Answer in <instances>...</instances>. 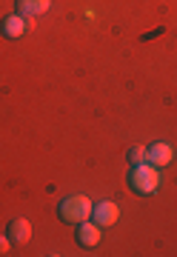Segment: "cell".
I'll use <instances>...</instances> for the list:
<instances>
[{
  "label": "cell",
  "mask_w": 177,
  "mask_h": 257,
  "mask_svg": "<svg viewBox=\"0 0 177 257\" xmlns=\"http://www.w3.org/2000/svg\"><path fill=\"white\" fill-rule=\"evenodd\" d=\"M129 186H131V189H134L137 194H151V192H157V186H160V172H157V166H151V163L131 166Z\"/></svg>",
  "instance_id": "cell-1"
},
{
  "label": "cell",
  "mask_w": 177,
  "mask_h": 257,
  "mask_svg": "<svg viewBox=\"0 0 177 257\" xmlns=\"http://www.w3.org/2000/svg\"><path fill=\"white\" fill-rule=\"evenodd\" d=\"M92 206L94 203H89V197L75 194V197H66V200L60 203L57 214H60V220L63 223H83V220L92 217Z\"/></svg>",
  "instance_id": "cell-2"
},
{
  "label": "cell",
  "mask_w": 177,
  "mask_h": 257,
  "mask_svg": "<svg viewBox=\"0 0 177 257\" xmlns=\"http://www.w3.org/2000/svg\"><path fill=\"white\" fill-rule=\"evenodd\" d=\"M117 217H120V209L114 206V203H109V200H103V203H97V206H92V220L97 223V226H114L117 223Z\"/></svg>",
  "instance_id": "cell-3"
},
{
  "label": "cell",
  "mask_w": 177,
  "mask_h": 257,
  "mask_svg": "<svg viewBox=\"0 0 177 257\" xmlns=\"http://www.w3.org/2000/svg\"><path fill=\"white\" fill-rule=\"evenodd\" d=\"M146 163L157 166V169L168 166L171 163V146H168V143H151V146L146 149Z\"/></svg>",
  "instance_id": "cell-4"
},
{
  "label": "cell",
  "mask_w": 177,
  "mask_h": 257,
  "mask_svg": "<svg viewBox=\"0 0 177 257\" xmlns=\"http://www.w3.org/2000/svg\"><path fill=\"white\" fill-rule=\"evenodd\" d=\"M77 226H80V229H77V243H80V246L92 248V246L100 243V226H97V223L83 220V223H77Z\"/></svg>",
  "instance_id": "cell-5"
},
{
  "label": "cell",
  "mask_w": 177,
  "mask_h": 257,
  "mask_svg": "<svg viewBox=\"0 0 177 257\" xmlns=\"http://www.w3.org/2000/svg\"><path fill=\"white\" fill-rule=\"evenodd\" d=\"M0 32H3V37H9V40H18V37L26 32V20H23V15H9V18H3Z\"/></svg>",
  "instance_id": "cell-6"
},
{
  "label": "cell",
  "mask_w": 177,
  "mask_h": 257,
  "mask_svg": "<svg viewBox=\"0 0 177 257\" xmlns=\"http://www.w3.org/2000/svg\"><path fill=\"white\" fill-rule=\"evenodd\" d=\"M52 6V0H18V15L23 18H38Z\"/></svg>",
  "instance_id": "cell-7"
},
{
  "label": "cell",
  "mask_w": 177,
  "mask_h": 257,
  "mask_svg": "<svg viewBox=\"0 0 177 257\" xmlns=\"http://www.w3.org/2000/svg\"><path fill=\"white\" fill-rule=\"evenodd\" d=\"M29 237H32V226H29V220L18 217V220L9 223V240L12 243H26Z\"/></svg>",
  "instance_id": "cell-8"
},
{
  "label": "cell",
  "mask_w": 177,
  "mask_h": 257,
  "mask_svg": "<svg viewBox=\"0 0 177 257\" xmlns=\"http://www.w3.org/2000/svg\"><path fill=\"white\" fill-rule=\"evenodd\" d=\"M129 163H131V166L146 163V146H131V149H129Z\"/></svg>",
  "instance_id": "cell-9"
},
{
  "label": "cell",
  "mask_w": 177,
  "mask_h": 257,
  "mask_svg": "<svg viewBox=\"0 0 177 257\" xmlns=\"http://www.w3.org/2000/svg\"><path fill=\"white\" fill-rule=\"evenodd\" d=\"M9 237H0V254H9Z\"/></svg>",
  "instance_id": "cell-10"
}]
</instances>
